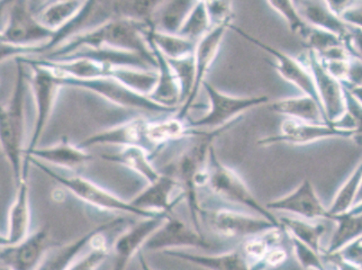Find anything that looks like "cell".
Instances as JSON below:
<instances>
[{"instance_id":"db71d44e","label":"cell","mask_w":362,"mask_h":270,"mask_svg":"<svg viewBox=\"0 0 362 270\" xmlns=\"http://www.w3.org/2000/svg\"><path fill=\"white\" fill-rule=\"evenodd\" d=\"M325 270H327V269H325Z\"/></svg>"},{"instance_id":"f1b7e54d","label":"cell","mask_w":362,"mask_h":270,"mask_svg":"<svg viewBox=\"0 0 362 270\" xmlns=\"http://www.w3.org/2000/svg\"><path fill=\"white\" fill-rule=\"evenodd\" d=\"M196 3L194 1L160 2L151 19L153 28L156 31L166 33V34L177 35Z\"/></svg>"},{"instance_id":"44dd1931","label":"cell","mask_w":362,"mask_h":270,"mask_svg":"<svg viewBox=\"0 0 362 270\" xmlns=\"http://www.w3.org/2000/svg\"><path fill=\"white\" fill-rule=\"evenodd\" d=\"M124 222V219L116 218L110 221V222L102 223L96 228L91 230L90 232L85 233L81 238L52 250L50 254L45 255L41 264L36 270H67L74 262V260L77 259L78 253H81L86 246L93 242V240L98 236L103 235L104 233L116 228Z\"/></svg>"},{"instance_id":"1f68e13d","label":"cell","mask_w":362,"mask_h":270,"mask_svg":"<svg viewBox=\"0 0 362 270\" xmlns=\"http://www.w3.org/2000/svg\"><path fill=\"white\" fill-rule=\"evenodd\" d=\"M278 220L279 225L283 230H287L289 236L294 237L321 254V240L325 232V225L311 223L309 220L288 216H282Z\"/></svg>"},{"instance_id":"4dcf8cb0","label":"cell","mask_w":362,"mask_h":270,"mask_svg":"<svg viewBox=\"0 0 362 270\" xmlns=\"http://www.w3.org/2000/svg\"><path fill=\"white\" fill-rule=\"evenodd\" d=\"M84 4L85 1L78 0L56 1L39 9L36 19L44 28L57 33L78 15Z\"/></svg>"},{"instance_id":"277c9868","label":"cell","mask_w":362,"mask_h":270,"mask_svg":"<svg viewBox=\"0 0 362 270\" xmlns=\"http://www.w3.org/2000/svg\"><path fill=\"white\" fill-rule=\"evenodd\" d=\"M29 163H33L35 167L39 168L42 172L57 181L78 199L84 201L88 205L97 207V209L131 213V215L140 216L141 218H150V217H156L161 213L138 209L132 205L130 202L119 199L84 177L64 175V174L52 170V168L34 157L30 156L25 159L24 164H23V174H28Z\"/></svg>"},{"instance_id":"3957f363","label":"cell","mask_w":362,"mask_h":270,"mask_svg":"<svg viewBox=\"0 0 362 270\" xmlns=\"http://www.w3.org/2000/svg\"><path fill=\"white\" fill-rule=\"evenodd\" d=\"M36 64L45 66L61 77H70L78 80L110 78L127 86L130 90L141 95H149L156 88L158 81L157 71H143L139 69L114 67L98 64L87 59L76 60L49 61L46 59H33Z\"/></svg>"},{"instance_id":"e575fe53","label":"cell","mask_w":362,"mask_h":270,"mask_svg":"<svg viewBox=\"0 0 362 270\" xmlns=\"http://www.w3.org/2000/svg\"><path fill=\"white\" fill-rule=\"evenodd\" d=\"M281 229L282 227L269 230L262 235L251 237L243 243L240 250L252 270H258L269 250L278 246L281 240Z\"/></svg>"},{"instance_id":"8fae6325","label":"cell","mask_w":362,"mask_h":270,"mask_svg":"<svg viewBox=\"0 0 362 270\" xmlns=\"http://www.w3.org/2000/svg\"><path fill=\"white\" fill-rule=\"evenodd\" d=\"M203 87L205 88L210 100V110L205 117L197 121L190 122L189 127L219 128L229 124V122L235 118L237 115L250 108L257 107L269 101L268 97L255 98H236L223 94L217 90L214 86L204 81Z\"/></svg>"},{"instance_id":"d6986e66","label":"cell","mask_w":362,"mask_h":270,"mask_svg":"<svg viewBox=\"0 0 362 270\" xmlns=\"http://www.w3.org/2000/svg\"><path fill=\"white\" fill-rule=\"evenodd\" d=\"M230 25H231L230 23H226V24L215 26L203 38L197 42L195 51V84H194L193 90L189 98H187L179 113L176 115V117L179 118V119H185L187 111L192 107L193 102L196 100L197 94H199L200 86L202 85L204 81V77H205L210 66H211L214 60H215L223 35H225L226 29L229 28Z\"/></svg>"},{"instance_id":"ffe728a7","label":"cell","mask_w":362,"mask_h":270,"mask_svg":"<svg viewBox=\"0 0 362 270\" xmlns=\"http://www.w3.org/2000/svg\"><path fill=\"white\" fill-rule=\"evenodd\" d=\"M177 187L180 186L175 177L160 174L159 179L149 183V186L138 194L130 203L140 209L170 215L177 204L184 199L182 196L173 199V192Z\"/></svg>"},{"instance_id":"5b68a950","label":"cell","mask_w":362,"mask_h":270,"mask_svg":"<svg viewBox=\"0 0 362 270\" xmlns=\"http://www.w3.org/2000/svg\"><path fill=\"white\" fill-rule=\"evenodd\" d=\"M206 185L216 196L228 202L248 207L258 213L259 216L269 220L277 226H281L277 217L255 199L238 174L223 165L221 161L217 159L215 149L212 146L210 147L207 160Z\"/></svg>"},{"instance_id":"836d02e7","label":"cell","mask_w":362,"mask_h":270,"mask_svg":"<svg viewBox=\"0 0 362 270\" xmlns=\"http://www.w3.org/2000/svg\"><path fill=\"white\" fill-rule=\"evenodd\" d=\"M147 137L156 148L169 141H179L186 135H192V129L184 120L179 118H166L159 121H149L147 125Z\"/></svg>"},{"instance_id":"ba28073f","label":"cell","mask_w":362,"mask_h":270,"mask_svg":"<svg viewBox=\"0 0 362 270\" xmlns=\"http://www.w3.org/2000/svg\"><path fill=\"white\" fill-rule=\"evenodd\" d=\"M31 6L29 1H12L6 28L1 33L9 44L33 47L47 45L55 38L57 33L40 25Z\"/></svg>"},{"instance_id":"6da1fadb","label":"cell","mask_w":362,"mask_h":270,"mask_svg":"<svg viewBox=\"0 0 362 270\" xmlns=\"http://www.w3.org/2000/svg\"><path fill=\"white\" fill-rule=\"evenodd\" d=\"M151 28L153 25L133 19L110 18L71 36L42 58L57 61L82 48L110 47L140 54L158 69L156 59L147 41V33Z\"/></svg>"},{"instance_id":"2e32d148","label":"cell","mask_w":362,"mask_h":270,"mask_svg":"<svg viewBox=\"0 0 362 270\" xmlns=\"http://www.w3.org/2000/svg\"><path fill=\"white\" fill-rule=\"evenodd\" d=\"M361 130H341L325 124L304 123L296 119H287L281 124V133L276 136L259 140V146H269L278 143L305 144L330 137L351 138L360 134Z\"/></svg>"},{"instance_id":"52a82bcc","label":"cell","mask_w":362,"mask_h":270,"mask_svg":"<svg viewBox=\"0 0 362 270\" xmlns=\"http://www.w3.org/2000/svg\"><path fill=\"white\" fill-rule=\"evenodd\" d=\"M57 75V74H56ZM60 82L62 87L69 86L83 88L93 93L106 98L112 103L120 105V107L136 108L153 113L173 114L179 110V107H168L159 105L151 100L146 95L136 93L130 90L127 86L120 83L119 81L110 78H90V80H78L70 77H61Z\"/></svg>"},{"instance_id":"9c48e42d","label":"cell","mask_w":362,"mask_h":270,"mask_svg":"<svg viewBox=\"0 0 362 270\" xmlns=\"http://www.w3.org/2000/svg\"><path fill=\"white\" fill-rule=\"evenodd\" d=\"M298 59L308 68L314 78L319 100L324 110L325 122L332 125L347 114L344 88L341 82L329 74L322 65L317 52L309 49L308 54Z\"/></svg>"},{"instance_id":"7c38bea8","label":"cell","mask_w":362,"mask_h":270,"mask_svg":"<svg viewBox=\"0 0 362 270\" xmlns=\"http://www.w3.org/2000/svg\"><path fill=\"white\" fill-rule=\"evenodd\" d=\"M51 247L49 229L42 228L16 245L3 247L0 264L12 270H36Z\"/></svg>"},{"instance_id":"8992f818","label":"cell","mask_w":362,"mask_h":270,"mask_svg":"<svg viewBox=\"0 0 362 270\" xmlns=\"http://www.w3.org/2000/svg\"><path fill=\"white\" fill-rule=\"evenodd\" d=\"M19 58L25 64L30 66L32 69V76L30 80H29V86H30L33 94H34L36 107L34 130H33L29 146L25 150V157L32 151L37 148L38 141L42 136L46 124L50 119L55 102L57 100L59 92H60L62 86L59 76L56 75L50 69L36 64L31 58Z\"/></svg>"},{"instance_id":"cb8c5ba5","label":"cell","mask_w":362,"mask_h":270,"mask_svg":"<svg viewBox=\"0 0 362 270\" xmlns=\"http://www.w3.org/2000/svg\"><path fill=\"white\" fill-rule=\"evenodd\" d=\"M16 186L18 192L9 211L8 230L6 235L8 245H16L28 237L30 227V196L28 177H22L21 182Z\"/></svg>"},{"instance_id":"bcb514c9","label":"cell","mask_w":362,"mask_h":270,"mask_svg":"<svg viewBox=\"0 0 362 270\" xmlns=\"http://www.w3.org/2000/svg\"><path fill=\"white\" fill-rule=\"evenodd\" d=\"M287 252L281 247L275 246L269 250L267 253L264 259L262 260V264L259 265L258 270L265 268H275L283 264L287 260Z\"/></svg>"},{"instance_id":"7dc6e473","label":"cell","mask_w":362,"mask_h":270,"mask_svg":"<svg viewBox=\"0 0 362 270\" xmlns=\"http://www.w3.org/2000/svg\"><path fill=\"white\" fill-rule=\"evenodd\" d=\"M340 18L347 25L361 29V4H354L341 13Z\"/></svg>"},{"instance_id":"f5cc1de1","label":"cell","mask_w":362,"mask_h":270,"mask_svg":"<svg viewBox=\"0 0 362 270\" xmlns=\"http://www.w3.org/2000/svg\"><path fill=\"white\" fill-rule=\"evenodd\" d=\"M0 270H12L9 269L8 266L0 264Z\"/></svg>"},{"instance_id":"d4e9b609","label":"cell","mask_w":362,"mask_h":270,"mask_svg":"<svg viewBox=\"0 0 362 270\" xmlns=\"http://www.w3.org/2000/svg\"><path fill=\"white\" fill-rule=\"evenodd\" d=\"M158 64V81L156 88L148 95L151 100L168 107H177L180 102V88L169 62L163 54L148 40Z\"/></svg>"},{"instance_id":"ee69618b","label":"cell","mask_w":362,"mask_h":270,"mask_svg":"<svg viewBox=\"0 0 362 270\" xmlns=\"http://www.w3.org/2000/svg\"><path fill=\"white\" fill-rule=\"evenodd\" d=\"M210 24L215 26L230 23L232 20V2L205 1Z\"/></svg>"},{"instance_id":"b9f144b4","label":"cell","mask_w":362,"mask_h":270,"mask_svg":"<svg viewBox=\"0 0 362 270\" xmlns=\"http://www.w3.org/2000/svg\"><path fill=\"white\" fill-rule=\"evenodd\" d=\"M294 254L299 264L307 270H325L321 256L315 250L291 236Z\"/></svg>"},{"instance_id":"f6af8a7d","label":"cell","mask_w":362,"mask_h":270,"mask_svg":"<svg viewBox=\"0 0 362 270\" xmlns=\"http://www.w3.org/2000/svg\"><path fill=\"white\" fill-rule=\"evenodd\" d=\"M361 237L349 243L339 252L334 253L351 264L361 266Z\"/></svg>"},{"instance_id":"ab89813d","label":"cell","mask_w":362,"mask_h":270,"mask_svg":"<svg viewBox=\"0 0 362 270\" xmlns=\"http://www.w3.org/2000/svg\"><path fill=\"white\" fill-rule=\"evenodd\" d=\"M95 245L82 258L75 259L67 270H97L103 264L108 254V247L103 235L94 240Z\"/></svg>"},{"instance_id":"7bdbcfd3","label":"cell","mask_w":362,"mask_h":270,"mask_svg":"<svg viewBox=\"0 0 362 270\" xmlns=\"http://www.w3.org/2000/svg\"><path fill=\"white\" fill-rule=\"evenodd\" d=\"M46 45L40 46H33V47H24V46H18L4 40L0 33V61H4L6 59H15L19 57H28L29 54H45V47Z\"/></svg>"},{"instance_id":"603a6c76","label":"cell","mask_w":362,"mask_h":270,"mask_svg":"<svg viewBox=\"0 0 362 270\" xmlns=\"http://www.w3.org/2000/svg\"><path fill=\"white\" fill-rule=\"evenodd\" d=\"M34 157L39 160L50 163L55 166L66 170H78L92 159L90 153L80 147L70 143L67 138H64L55 146L45 148H36L25 156Z\"/></svg>"},{"instance_id":"8d00e7d4","label":"cell","mask_w":362,"mask_h":270,"mask_svg":"<svg viewBox=\"0 0 362 270\" xmlns=\"http://www.w3.org/2000/svg\"><path fill=\"white\" fill-rule=\"evenodd\" d=\"M210 26L205 1L197 2L176 35L197 42L210 31Z\"/></svg>"},{"instance_id":"74e56055","label":"cell","mask_w":362,"mask_h":270,"mask_svg":"<svg viewBox=\"0 0 362 270\" xmlns=\"http://www.w3.org/2000/svg\"><path fill=\"white\" fill-rule=\"evenodd\" d=\"M167 61L179 82L181 94L180 104H184L192 94L194 84H195V54L177 59V60L167 59Z\"/></svg>"},{"instance_id":"f546056e","label":"cell","mask_w":362,"mask_h":270,"mask_svg":"<svg viewBox=\"0 0 362 270\" xmlns=\"http://www.w3.org/2000/svg\"><path fill=\"white\" fill-rule=\"evenodd\" d=\"M269 108L276 113L288 115L292 119L304 123L325 124L322 110L317 102L308 95L279 100L271 105Z\"/></svg>"},{"instance_id":"7a4b0ae2","label":"cell","mask_w":362,"mask_h":270,"mask_svg":"<svg viewBox=\"0 0 362 270\" xmlns=\"http://www.w3.org/2000/svg\"><path fill=\"white\" fill-rule=\"evenodd\" d=\"M16 85L8 107L0 105V146L11 164L16 185L23 175L25 131V95L28 88L25 64L16 58Z\"/></svg>"},{"instance_id":"f907efd6","label":"cell","mask_w":362,"mask_h":270,"mask_svg":"<svg viewBox=\"0 0 362 270\" xmlns=\"http://www.w3.org/2000/svg\"><path fill=\"white\" fill-rule=\"evenodd\" d=\"M139 263L141 270H154L149 264H148L146 258H144V256L141 254V253H139Z\"/></svg>"},{"instance_id":"816d5d0a","label":"cell","mask_w":362,"mask_h":270,"mask_svg":"<svg viewBox=\"0 0 362 270\" xmlns=\"http://www.w3.org/2000/svg\"><path fill=\"white\" fill-rule=\"evenodd\" d=\"M5 246H8V240H6V235H0V250Z\"/></svg>"},{"instance_id":"83f0119b","label":"cell","mask_w":362,"mask_h":270,"mask_svg":"<svg viewBox=\"0 0 362 270\" xmlns=\"http://www.w3.org/2000/svg\"><path fill=\"white\" fill-rule=\"evenodd\" d=\"M122 149L115 153L103 154L102 158L111 163L121 164L131 170L139 174L148 182L153 183L159 179L160 174L151 163L149 153L139 146L121 147Z\"/></svg>"},{"instance_id":"4fadbf2b","label":"cell","mask_w":362,"mask_h":270,"mask_svg":"<svg viewBox=\"0 0 362 270\" xmlns=\"http://www.w3.org/2000/svg\"><path fill=\"white\" fill-rule=\"evenodd\" d=\"M211 245L204 238L202 233L194 227H189L175 217L168 216L163 225L148 239L144 248L151 252L199 248L209 249Z\"/></svg>"},{"instance_id":"4316f807","label":"cell","mask_w":362,"mask_h":270,"mask_svg":"<svg viewBox=\"0 0 362 270\" xmlns=\"http://www.w3.org/2000/svg\"><path fill=\"white\" fill-rule=\"evenodd\" d=\"M361 204L352 207L346 213L332 216L331 219L337 227L329 242L325 254L339 252L354 240L361 238L362 233Z\"/></svg>"},{"instance_id":"d590c367","label":"cell","mask_w":362,"mask_h":270,"mask_svg":"<svg viewBox=\"0 0 362 270\" xmlns=\"http://www.w3.org/2000/svg\"><path fill=\"white\" fill-rule=\"evenodd\" d=\"M361 180L362 166L360 163L338 190L331 206L327 209L331 217L346 213L354 206L355 199L361 187Z\"/></svg>"},{"instance_id":"30bf717a","label":"cell","mask_w":362,"mask_h":270,"mask_svg":"<svg viewBox=\"0 0 362 270\" xmlns=\"http://www.w3.org/2000/svg\"><path fill=\"white\" fill-rule=\"evenodd\" d=\"M204 219L209 228L226 238H251L274 228H281L262 216L247 215L235 211L220 209L202 211Z\"/></svg>"},{"instance_id":"5bb4252c","label":"cell","mask_w":362,"mask_h":270,"mask_svg":"<svg viewBox=\"0 0 362 270\" xmlns=\"http://www.w3.org/2000/svg\"><path fill=\"white\" fill-rule=\"evenodd\" d=\"M233 30L238 33L243 37L247 39L250 42H253L265 50L269 52L276 58L277 64H273V67L279 71V74L284 78L286 81L291 82L293 85L297 86L299 90H301L308 97H310L313 100L317 102L319 107H320L324 117L325 124H327L325 118L324 110H322L320 100L317 95V88L314 78L311 74L310 71L308 70L307 66H305L301 61L296 60V59L291 57V56L284 54L281 51L277 50L274 47H272L268 45L263 44L262 42L258 40V39L253 38L252 36L245 34V32L242 31L241 29L235 28L232 25H229Z\"/></svg>"},{"instance_id":"f35d334b","label":"cell","mask_w":362,"mask_h":270,"mask_svg":"<svg viewBox=\"0 0 362 270\" xmlns=\"http://www.w3.org/2000/svg\"><path fill=\"white\" fill-rule=\"evenodd\" d=\"M301 35L307 41L309 49L317 54H321L332 48L344 46V42L338 36L310 25H308Z\"/></svg>"},{"instance_id":"d6a6232c","label":"cell","mask_w":362,"mask_h":270,"mask_svg":"<svg viewBox=\"0 0 362 270\" xmlns=\"http://www.w3.org/2000/svg\"><path fill=\"white\" fill-rule=\"evenodd\" d=\"M147 39L170 60H177L195 54L197 44L176 35L156 31L153 28L147 33Z\"/></svg>"},{"instance_id":"c3c4849f","label":"cell","mask_w":362,"mask_h":270,"mask_svg":"<svg viewBox=\"0 0 362 270\" xmlns=\"http://www.w3.org/2000/svg\"><path fill=\"white\" fill-rule=\"evenodd\" d=\"M332 262L337 266V270H361V266L351 264V263L342 259L337 254L328 255Z\"/></svg>"},{"instance_id":"60d3db41","label":"cell","mask_w":362,"mask_h":270,"mask_svg":"<svg viewBox=\"0 0 362 270\" xmlns=\"http://www.w3.org/2000/svg\"><path fill=\"white\" fill-rule=\"evenodd\" d=\"M269 6L279 13L287 20L293 33L302 34L307 28L308 23L303 20L298 14L296 5L288 0H269Z\"/></svg>"},{"instance_id":"681fc988","label":"cell","mask_w":362,"mask_h":270,"mask_svg":"<svg viewBox=\"0 0 362 270\" xmlns=\"http://www.w3.org/2000/svg\"><path fill=\"white\" fill-rule=\"evenodd\" d=\"M12 1H0V33L4 31Z\"/></svg>"},{"instance_id":"ac0fdd59","label":"cell","mask_w":362,"mask_h":270,"mask_svg":"<svg viewBox=\"0 0 362 270\" xmlns=\"http://www.w3.org/2000/svg\"><path fill=\"white\" fill-rule=\"evenodd\" d=\"M169 216V213H161L156 217L143 218L122 233L113 247L114 259L112 270H127L132 259Z\"/></svg>"},{"instance_id":"9a60e30c","label":"cell","mask_w":362,"mask_h":270,"mask_svg":"<svg viewBox=\"0 0 362 270\" xmlns=\"http://www.w3.org/2000/svg\"><path fill=\"white\" fill-rule=\"evenodd\" d=\"M148 123L149 120L146 118H136L126 124L92 135L81 141L78 147L84 150L85 148L95 146H139L146 150L151 157L157 150L148 139Z\"/></svg>"},{"instance_id":"7402d4cb","label":"cell","mask_w":362,"mask_h":270,"mask_svg":"<svg viewBox=\"0 0 362 270\" xmlns=\"http://www.w3.org/2000/svg\"><path fill=\"white\" fill-rule=\"evenodd\" d=\"M76 59H87V60L96 61L101 64L114 66V67L157 71V69L150 61L140 54L110 47L82 48L57 61L76 60Z\"/></svg>"},{"instance_id":"e0dca14e","label":"cell","mask_w":362,"mask_h":270,"mask_svg":"<svg viewBox=\"0 0 362 270\" xmlns=\"http://www.w3.org/2000/svg\"><path fill=\"white\" fill-rule=\"evenodd\" d=\"M269 211L291 213L305 220L329 219L328 209L322 205L310 180H305L288 195L265 206Z\"/></svg>"},{"instance_id":"484cf974","label":"cell","mask_w":362,"mask_h":270,"mask_svg":"<svg viewBox=\"0 0 362 270\" xmlns=\"http://www.w3.org/2000/svg\"><path fill=\"white\" fill-rule=\"evenodd\" d=\"M163 253L207 270H252L240 250L218 255L192 254L180 250H166Z\"/></svg>"}]
</instances>
